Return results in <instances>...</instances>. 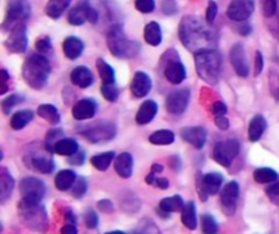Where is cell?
I'll list each match as a JSON object with an SVG mask.
<instances>
[{"mask_svg": "<svg viewBox=\"0 0 279 234\" xmlns=\"http://www.w3.org/2000/svg\"><path fill=\"white\" fill-rule=\"evenodd\" d=\"M162 170H164V166L160 165V164H154V165L151 166V172H153V173H160Z\"/></svg>", "mask_w": 279, "mask_h": 234, "instance_id": "cell-61", "label": "cell"}, {"mask_svg": "<svg viewBox=\"0 0 279 234\" xmlns=\"http://www.w3.org/2000/svg\"><path fill=\"white\" fill-rule=\"evenodd\" d=\"M78 151V143L75 142L74 139L64 138L60 139L59 142L55 146V150L53 152H56L59 155H68L71 157L72 154Z\"/></svg>", "mask_w": 279, "mask_h": 234, "instance_id": "cell-34", "label": "cell"}, {"mask_svg": "<svg viewBox=\"0 0 279 234\" xmlns=\"http://www.w3.org/2000/svg\"><path fill=\"white\" fill-rule=\"evenodd\" d=\"M238 152H240V142L235 139H227L215 144L213 150V158L219 165L229 168Z\"/></svg>", "mask_w": 279, "mask_h": 234, "instance_id": "cell-6", "label": "cell"}, {"mask_svg": "<svg viewBox=\"0 0 279 234\" xmlns=\"http://www.w3.org/2000/svg\"><path fill=\"white\" fill-rule=\"evenodd\" d=\"M33 120V112L31 110H19V112L14 113L11 117V127L14 130H22L23 127L27 126V123Z\"/></svg>", "mask_w": 279, "mask_h": 234, "instance_id": "cell-37", "label": "cell"}, {"mask_svg": "<svg viewBox=\"0 0 279 234\" xmlns=\"http://www.w3.org/2000/svg\"><path fill=\"white\" fill-rule=\"evenodd\" d=\"M181 222L185 227L189 230H195L197 226V217H196V206L193 202L185 203L184 208L181 210Z\"/></svg>", "mask_w": 279, "mask_h": 234, "instance_id": "cell-28", "label": "cell"}, {"mask_svg": "<svg viewBox=\"0 0 279 234\" xmlns=\"http://www.w3.org/2000/svg\"><path fill=\"white\" fill-rule=\"evenodd\" d=\"M253 178L259 184H268V182H274L278 178V174L270 168H259L253 172Z\"/></svg>", "mask_w": 279, "mask_h": 234, "instance_id": "cell-39", "label": "cell"}, {"mask_svg": "<svg viewBox=\"0 0 279 234\" xmlns=\"http://www.w3.org/2000/svg\"><path fill=\"white\" fill-rule=\"evenodd\" d=\"M71 81L74 83L75 86L81 87V89H86V87L92 86L93 85V74L92 71L88 68V67H76V68L72 69L71 72Z\"/></svg>", "mask_w": 279, "mask_h": 234, "instance_id": "cell-23", "label": "cell"}, {"mask_svg": "<svg viewBox=\"0 0 279 234\" xmlns=\"http://www.w3.org/2000/svg\"><path fill=\"white\" fill-rule=\"evenodd\" d=\"M85 223H86L89 229H96L98 226V217H97L96 211L89 210L88 213L85 214Z\"/></svg>", "mask_w": 279, "mask_h": 234, "instance_id": "cell-48", "label": "cell"}, {"mask_svg": "<svg viewBox=\"0 0 279 234\" xmlns=\"http://www.w3.org/2000/svg\"><path fill=\"white\" fill-rule=\"evenodd\" d=\"M114 160V152L113 151H106L102 152V154H97L90 160L92 165L96 168V169L104 172L109 168V165L112 164V161Z\"/></svg>", "mask_w": 279, "mask_h": 234, "instance_id": "cell-36", "label": "cell"}, {"mask_svg": "<svg viewBox=\"0 0 279 234\" xmlns=\"http://www.w3.org/2000/svg\"><path fill=\"white\" fill-rule=\"evenodd\" d=\"M105 234H126L124 231H120V230H113V231H108V233Z\"/></svg>", "mask_w": 279, "mask_h": 234, "instance_id": "cell-63", "label": "cell"}, {"mask_svg": "<svg viewBox=\"0 0 279 234\" xmlns=\"http://www.w3.org/2000/svg\"><path fill=\"white\" fill-rule=\"evenodd\" d=\"M189 102V91L187 89L170 91L166 98V109L172 114H181L187 109Z\"/></svg>", "mask_w": 279, "mask_h": 234, "instance_id": "cell-15", "label": "cell"}, {"mask_svg": "<svg viewBox=\"0 0 279 234\" xmlns=\"http://www.w3.org/2000/svg\"><path fill=\"white\" fill-rule=\"evenodd\" d=\"M37 113H38L39 117H43L44 120H47L49 124H53V126H56L57 123L60 122L59 110H57L56 106H53L51 104L39 105L38 109H37Z\"/></svg>", "mask_w": 279, "mask_h": 234, "instance_id": "cell-33", "label": "cell"}, {"mask_svg": "<svg viewBox=\"0 0 279 234\" xmlns=\"http://www.w3.org/2000/svg\"><path fill=\"white\" fill-rule=\"evenodd\" d=\"M165 76L170 83L180 85L187 76V71L181 61L170 60L165 67Z\"/></svg>", "mask_w": 279, "mask_h": 234, "instance_id": "cell-20", "label": "cell"}, {"mask_svg": "<svg viewBox=\"0 0 279 234\" xmlns=\"http://www.w3.org/2000/svg\"><path fill=\"white\" fill-rule=\"evenodd\" d=\"M18 211L23 225H26L29 229L38 233H45L48 230L47 211L39 203H26L22 200L18 206Z\"/></svg>", "mask_w": 279, "mask_h": 234, "instance_id": "cell-5", "label": "cell"}, {"mask_svg": "<svg viewBox=\"0 0 279 234\" xmlns=\"http://www.w3.org/2000/svg\"><path fill=\"white\" fill-rule=\"evenodd\" d=\"M144 40L148 45L157 47L162 41V31L161 26L158 25L157 22H150L144 27Z\"/></svg>", "mask_w": 279, "mask_h": 234, "instance_id": "cell-30", "label": "cell"}, {"mask_svg": "<svg viewBox=\"0 0 279 234\" xmlns=\"http://www.w3.org/2000/svg\"><path fill=\"white\" fill-rule=\"evenodd\" d=\"M181 138L193 147L202 148L207 140V131L203 127H187L181 130Z\"/></svg>", "mask_w": 279, "mask_h": 234, "instance_id": "cell-17", "label": "cell"}, {"mask_svg": "<svg viewBox=\"0 0 279 234\" xmlns=\"http://www.w3.org/2000/svg\"><path fill=\"white\" fill-rule=\"evenodd\" d=\"M184 200L180 195L169 196V198H165L160 202V210L162 211H166V213H177V211H181L184 208Z\"/></svg>", "mask_w": 279, "mask_h": 234, "instance_id": "cell-31", "label": "cell"}, {"mask_svg": "<svg viewBox=\"0 0 279 234\" xmlns=\"http://www.w3.org/2000/svg\"><path fill=\"white\" fill-rule=\"evenodd\" d=\"M97 69H98V74L102 81V83H114V71L104 59H98L96 63Z\"/></svg>", "mask_w": 279, "mask_h": 234, "instance_id": "cell-38", "label": "cell"}, {"mask_svg": "<svg viewBox=\"0 0 279 234\" xmlns=\"http://www.w3.org/2000/svg\"><path fill=\"white\" fill-rule=\"evenodd\" d=\"M83 161H85V154L83 152L76 151L70 157V164H72V165H82Z\"/></svg>", "mask_w": 279, "mask_h": 234, "instance_id": "cell-55", "label": "cell"}, {"mask_svg": "<svg viewBox=\"0 0 279 234\" xmlns=\"http://www.w3.org/2000/svg\"><path fill=\"white\" fill-rule=\"evenodd\" d=\"M202 230H203V234L218 233L219 226L213 215H210V214H203L202 215Z\"/></svg>", "mask_w": 279, "mask_h": 234, "instance_id": "cell-40", "label": "cell"}, {"mask_svg": "<svg viewBox=\"0 0 279 234\" xmlns=\"http://www.w3.org/2000/svg\"><path fill=\"white\" fill-rule=\"evenodd\" d=\"M6 47L10 52L22 53L27 48V34L26 26L23 23H19L15 27L11 29L10 37L6 41Z\"/></svg>", "mask_w": 279, "mask_h": 234, "instance_id": "cell-13", "label": "cell"}, {"mask_svg": "<svg viewBox=\"0 0 279 234\" xmlns=\"http://www.w3.org/2000/svg\"><path fill=\"white\" fill-rule=\"evenodd\" d=\"M278 2L276 0H262L263 15L266 18H272L276 14Z\"/></svg>", "mask_w": 279, "mask_h": 234, "instance_id": "cell-45", "label": "cell"}, {"mask_svg": "<svg viewBox=\"0 0 279 234\" xmlns=\"http://www.w3.org/2000/svg\"><path fill=\"white\" fill-rule=\"evenodd\" d=\"M158 112V105L155 104V101L148 100L144 101L143 104L140 105L139 110L136 113V123L140 124V126H144V124H148V123L153 120L155 114Z\"/></svg>", "mask_w": 279, "mask_h": 234, "instance_id": "cell-22", "label": "cell"}, {"mask_svg": "<svg viewBox=\"0 0 279 234\" xmlns=\"http://www.w3.org/2000/svg\"><path fill=\"white\" fill-rule=\"evenodd\" d=\"M215 126L218 127V128H221V130H227L229 128V120H227L226 117L223 116H217L215 117Z\"/></svg>", "mask_w": 279, "mask_h": 234, "instance_id": "cell-56", "label": "cell"}, {"mask_svg": "<svg viewBox=\"0 0 279 234\" xmlns=\"http://www.w3.org/2000/svg\"><path fill=\"white\" fill-rule=\"evenodd\" d=\"M263 65H264V61H263L262 53L257 51L256 56H255V75H256V76L262 72Z\"/></svg>", "mask_w": 279, "mask_h": 234, "instance_id": "cell-54", "label": "cell"}, {"mask_svg": "<svg viewBox=\"0 0 279 234\" xmlns=\"http://www.w3.org/2000/svg\"><path fill=\"white\" fill-rule=\"evenodd\" d=\"M30 168L31 169L37 170V172H39V173L48 174L55 169V162H53V160L51 157L35 155L31 157Z\"/></svg>", "mask_w": 279, "mask_h": 234, "instance_id": "cell-29", "label": "cell"}, {"mask_svg": "<svg viewBox=\"0 0 279 234\" xmlns=\"http://www.w3.org/2000/svg\"><path fill=\"white\" fill-rule=\"evenodd\" d=\"M135 7L138 11L143 14L153 13L155 9V2L154 0H135Z\"/></svg>", "mask_w": 279, "mask_h": 234, "instance_id": "cell-46", "label": "cell"}, {"mask_svg": "<svg viewBox=\"0 0 279 234\" xmlns=\"http://www.w3.org/2000/svg\"><path fill=\"white\" fill-rule=\"evenodd\" d=\"M63 52L66 55L67 59L75 60L78 59L83 52V43L76 37H68L63 43Z\"/></svg>", "mask_w": 279, "mask_h": 234, "instance_id": "cell-25", "label": "cell"}, {"mask_svg": "<svg viewBox=\"0 0 279 234\" xmlns=\"http://www.w3.org/2000/svg\"><path fill=\"white\" fill-rule=\"evenodd\" d=\"M101 93L105 100H108L109 102H114L118 98V90L117 87L114 86V83H104L101 87Z\"/></svg>", "mask_w": 279, "mask_h": 234, "instance_id": "cell-41", "label": "cell"}, {"mask_svg": "<svg viewBox=\"0 0 279 234\" xmlns=\"http://www.w3.org/2000/svg\"><path fill=\"white\" fill-rule=\"evenodd\" d=\"M154 185H157L160 189H168V186H169V181H168V178L160 177L155 180V184Z\"/></svg>", "mask_w": 279, "mask_h": 234, "instance_id": "cell-58", "label": "cell"}, {"mask_svg": "<svg viewBox=\"0 0 279 234\" xmlns=\"http://www.w3.org/2000/svg\"><path fill=\"white\" fill-rule=\"evenodd\" d=\"M251 30H252V29H251V26H249V25H244L243 27H240V33L244 35L249 34V33H251Z\"/></svg>", "mask_w": 279, "mask_h": 234, "instance_id": "cell-62", "label": "cell"}, {"mask_svg": "<svg viewBox=\"0 0 279 234\" xmlns=\"http://www.w3.org/2000/svg\"><path fill=\"white\" fill-rule=\"evenodd\" d=\"M148 140H150V143L158 144V146L172 144L175 142V134L169 130H160L150 135Z\"/></svg>", "mask_w": 279, "mask_h": 234, "instance_id": "cell-35", "label": "cell"}, {"mask_svg": "<svg viewBox=\"0 0 279 234\" xmlns=\"http://www.w3.org/2000/svg\"><path fill=\"white\" fill-rule=\"evenodd\" d=\"M253 10H255L253 0H231L226 14L231 21L243 22L252 15Z\"/></svg>", "mask_w": 279, "mask_h": 234, "instance_id": "cell-14", "label": "cell"}, {"mask_svg": "<svg viewBox=\"0 0 279 234\" xmlns=\"http://www.w3.org/2000/svg\"><path fill=\"white\" fill-rule=\"evenodd\" d=\"M22 97L18 96V94H13V96L7 97L3 102H2V109H3V113L5 114H9L10 112H11V109L14 108V106H17L18 104H21L22 102Z\"/></svg>", "mask_w": 279, "mask_h": 234, "instance_id": "cell-42", "label": "cell"}, {"mask_svg": "<svg viewBox=\"0 0 279 234\" xmlns=\"http://www.w3.org/2000/svg\"><path fill=\"white\" fill-rule=\"evenodd\" d=\"M217 13H218V6L215 2L210 0L209 5H207V10H206V21L209 22L210 25H213L214 21H215Z\"/></svg>", "mask_w": 279, "mask_h": 234, "instance_id": "cell-47", "label": "cell"}, {"mask_svg": "<svg viewBox=\"0 0 279 234\" xmlns=\"http://www.w3.org/2000/svg\"><path fill=\"white\" fill-rule=\"evenodd\" d=\"M267 195L270 196L271 199L279 198V178H276L274 182H271V185L267 188Z\"/></svg>", "mask_w": 279, "mask_h": 234, "instance_id": "cell-51", "label": "cell"}, {"mask_svg": "<svg viewBox=\"0 0 279 234\" xmlns=\"http://www.w3.org/2000/svg\"><path fill=\"white\" fill-rule=\"evenodd\" d=\"M150 90H151V79L148 78L147 74H144L142 71H138L134 75V79H132L131 82L132 94L142 98V97L147 96Z\"/></svg>", "mask_w": 279, "mask_h": 234, "instance_id": "cell-19", "label": "cell"}, {"mask_svg": "<svg viewBox=\"0 0 279 234\" xmlns=\"http://www.w3.org/2000/svg\"><path fill=\"white\" fill-rule=\"evenodd\" d=\"M223 182V176L217 172H211V173L205 174L203 177L199 180V195L202 200H206L209 196L218 193Z\"/></svg>", "mask_w": 279, "mask_h": 234, "instance_id": "cell-11", "label": "cell"}, {"mask_svg": "<svg viewBox=\"0 0 279 234\" xmlns=\"http://www.w3.org/2000/svg\"><path fill=\"white\" fill-rule=\"evenodd\" d=\"M30 14V6L25 3L23 0H13L7 10L3 27H15L19 23H22L23 19H26Z\"/></svg>", "mask_w": 279, "mask_h": 234, "instance_id": "cell-9", "label": "cell"}, {"mask_svg": "<svg viewBox=\"0 0 279 234\" xmlns=\"http://www.w3.org/2000/svg\"><path fill=\"white\" fill-rule=\"evenodd\" d=\"M89 21L90 23H96L98 21V13L96 9H93L88 2H81L76 7L71 10L68 14V22L74 26L83 25L85 22Z\"/></svg>", "mask_w": 279, "mask_h": 234, "instance_id": "cell-10", "label": "cell"}, {"mask_svg": "<svg viewBox=\"0 0 279 234\" xmlns=\"http://www.w3.org/2000/svg\"><path fill=\"white\" fill-rule=\"evenodd\" d=\"M76 174L70 169L60 170L55 177V185L59 191H68L70 188H72L76 181Z\"/></svg>", "mask_w": 279, "mask_h": 234, "instance_id": "cell-26", "label": "cell"}, {"mask_svg": "<svg viewBox=\"0 0 279 234\" xmlns=\"http://www.w3.org/2000/svg\"><path fill=\"white\" fill-rule=\"evenodd\" d=\"M85 138L92 143H101V142H108L114 138L116 135V127L110 122H100L89 127L88 130L83 132Z\"/></svg>", "mask_w": 279, "mask_h": 234, "instance_id": "cell-8", "label": "cell"}, {"mask_svg": "<svg viewBox=\"0 0 279 234\" xmlns=\"http://www.w3.org/2000/svg\"><path fill=\"white\" fill-rule=\"evenodd\" d=\"M134 169V158L130 152H122L114 160V170L123 178H130Z\"/></svg>", "mask_w": 279, "mask_h": 234, "instance_id": "cell-21", "label": "cell"}, {"mask_svg": "<svg viewBox=\"0 0 279 234\" xmlns=\"http://www.w3.org/2000/svg\"><path fill=\"white\" fill-rule=\"evenodd\" d=\"M97 104L92 98H83L78 101L72 108V116L75 120H88L96 114Z\"/></svg>", "mask_w": 279, "mask_h": 234, "instance_id": "cell-18", "label": "cell"}, {"mask_svg": "<svg viewBox=\"0 0 279 234\" xmlns=\"http://www.w3.org/2000/svg\"><path fill=\"white\" fill-rule=\"evenodd\" d=\"M108 47L112 55L122 59H130L139 52V44L127 38L120 25H113L108 33Z\"/></svg>", "mask_w": 279, "mask_h": 234, "instance_id": "cell-4", "label": "cell"}, {"mask_svg": "<svg viewBox=\"0 0 279 234\" xmlns=\"http://www.w3.org/2000/svg\"><path fill=\"white\" fill-rule=\"evenodd\" d=\"M179 35L184 47L195 53L214 49L217 44V35L210 27L209 22H203L201 18L193 15H188L181 19Z\"/></svg>", "mask_w": 279, "mask_h": 234, "instance_id": "cell-1", "label": "cell"}, {"mask_svg": "<svg viewBox=\"0 0 279 234\" xmlns=\"http://www.w3.org/2000/svg\"><path fill=\"white\" fill-rule=\"evenodd\" d=\"M71 0H49L47 5V15L52 19H57L63 15V13L68 9Z\"/></svg>", "mask_w": 279, "mask_h": 234, "instance_id": "cell-32", "label": "cell"}, {"mask_svg": "<svg viewBox=\"0 0 279 234\" xmlns=\"http://www.w3.org/2000/svg\"><path fill=\"white\" fill-rule=\"evenodd\" d=\"M61 234H78V229L74 223H68V225H64L60 230Z\"/></svg>", "mask_w": 279, "mask_h": 234, "instance_id": "cell-57", "label": "cell"}, {"mask_svg": "<svg viewBox=\"0 0 279 234\" xmlns=\"http://www.w3.org/2000/svg\"><path fill=\"white\" fill-rule=\"evenodd\" d=\"M272 79H271V93L274 94L275 98L279 100V75L278 74H271Z\"/></svg>", "mask_w": 279, "mask_h": 234, "instance_id": "cell-53", "label": "cell"}, {"mask_svg": "<svg viewBox=\"0 0 279 234\" xmlns=\"http://www.w3.org/2000/svg\"><path fill=\"white\" fill-rule=\"evenodd\" d=\"M88 191V182L83 177H78L75 181L74 186H72V196L76 199H81Z\"/></svg>", "mask_w": 279, "mask_h": 234, "instance_id": "cell-43", "label": "cell"}, {"mask_svg": "<svg viewBox=\"0 0 279 234\" xmlns=\"http://www.w3.org/2000/svg\"><path fill=\"white\" fill-rule=\"evenodd\" d=\"M195 67L199 76L206 83L215 85L221 78V69H222L221 55L215 49H207V51L195 53Z\"/></svg>", "mask_w": 279, "mask_h": 234, "instance_id": "cell-2", "label": "cell"}, {"mask_svg": "<svg viewBox=\"0 0 279 234\" xmlns=\"http://www.w3.org/2000/svg\"><path fill=\"white\" fill-rule=\"evenodd\" d=\"M267 122L262 114H256L252 117V120L249 122L248 127V138L251 142H257L262 138L263 132L266 131Z\"/></svg>", "mask_w": 279, "mask_h": 234, "instance_id": "cell-24", "label": "cell"}, {"mask_svg": "<svg viewBox=\"0 0 279 234\" xmlns=\"http://www.w3.org/2000/svg\"><path fill=\"white\" fill-rule=\"evenodd\" d=\"M14 189V178L6 168L0 170V199L2 203H5L9 199L10 195L13 193Z\"/></svg>", "mask_w": 279, "mask_h": 234, "instance_id": "cell-27", "label": "cell"}, {"mask_svg": "<svg viewBox=\"0 0 279 234\" xmlns=\"http://www.w3.org/2000/svg\"><path fill=\"white\" fill-rule=\"evenodd\" d=\"M155 180H157V177H155V173L148 174L147 177H146V182H147V184H151V185H154V184H155Z\"/></svg>", "mask_w": 279, "mask_h": 234, "instance_id": "cell-60", "label": "cell"}, {"mask_svg": "<svg viewBox=\"0 0 279 234\" xmlns=\"http://www.w3.org/2000/svg\"><path fill=\"white\" fill-rule=\"evenodd\" d=\"M45 184L37 177H26L21 181V195L26 203H39L45 195Z\"/></svg>", "mask_w": 279, "mask_h": 234, "instance_id": "cell-7", "label": "cell"}, {"mask_svg": "<svg viewBox=\"0 0 279 234\" xmlns=\"http://www.w3.org/2000/svg\"><path fill=\"white\" fill-rule=\"evenodd\" d=\"M35 48L38 49V52L41 53L51 52L52 45H51V40H49V37H44V38L38 40L37 44H35Z\"/></svg>", "mask_w": 279, "mask_h": 234, "instance_id": "cell-49", "label": "cell"}, {"mask_svg": "<svg viewBox=\"0 0 279 234\" xmlns=\"http://www.w3.org/2000/svg\"><path fill=\"white\" fill-rule=\"evenodd\" d=\"M230 61L237 74L240 75V76H244V78L248 76L249 67L243 44H234L233 45V48L230 49Z\"/></svg>", "mask_w": 279, "mask_h": 234, "instance_id": "cell-16", "label": "cell"}, {"mask_svg": "<svg viewBox=\"0 0 279 234\" xmlns=\"http://www.w3.org/2000/svg\"><path fill=\"white\" fill-rule=\"evenodd\" d=\"M64 217L70 223H75L76 222V217L74 215V213L71 211V208H66V213H64Z\"/></svg>", "mask_w": 279, "mask_h": 234, "instance_id": "cell-59", "label": "cell"}, {"mask_svg": "<svg viewBox=\"0 0 279 234\" xmlns=\"http://www.w3.org/2000/svg\"><path fill=\"white\" fill-rule=\"evenodd\" d=\"M98 210H100V211H102V213H106V214L113 213V210H114L113 203H112V202L108 199L100 200V202H98Z\"/></svg>", "mask_w": 279, "mask_h": 234, "instance_id": "cell-50", "label": "cell"}, {"mask_svg": "<svg viewBox=\"0 0 279 234\" xmlns=\"http://www.w3.org/2000/svg\"><path fill=\"white\" fill-rule=\"evenodd\" d=\"M227 112V106L223 104L222 101H217L213 105V113L215 116H225V113Z\"/></svg>", "mask_w": 279, "mask_h": 234, "instance_id": "cell-52", "label": "cell"}, {"mask_svg": "<svg viewBox=\"0 0 279 234\" xmlns=\"http://www.w3.org/2000/svg\"><path fill=\"white\" fill-rule=\"evenodd\" d=\"M240 195V186L235 181H230L221 192V207L226 215H233L237 207V200Z\"/></svg>", "mask_w": 279, "mask_h": 234, "instance_id": "cell-12", "label": "cell"}, {"mask_svg": "<svg viewBox=\"0 0 279 234\" xmlns=\"http://www.w3.org/2000/svg\"><path fill=\"white\" fill-rule=\"evenodd\" d=\"M63 135V132H61V130H52L49 131L48 135H47V139H45V146H47V148H48L49 151H52L55 150V146H56V143L60 140V136Z\"/></svg>", "mask_w": 279, "mask_h": 234, "instance_id": "cell-44", "label": "cell"}, {"mask_svg": "<svg viewBox=\"0 0 279 234\" xmlns=\"http://www.w3.org/2000/svg\"><path fill=\"white\" fill-rule=\"evenodd\" d=\"M49 74L51 65L43 55H31L23 64L22 75L25 82L37 90L47 86Z\"/></svg>", "mask_w": 279, "mask_h": 234, "instance_id": "cell-3", "label": "cell"}]
</instances>
